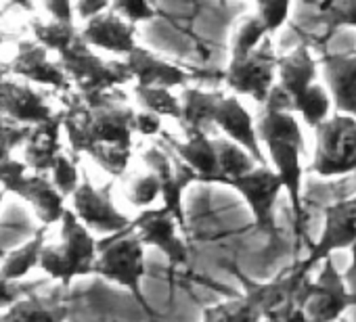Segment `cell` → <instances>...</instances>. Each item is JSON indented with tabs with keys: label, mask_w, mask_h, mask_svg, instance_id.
Masks as SVG:
<instances>
[{
	"label": "cell",
	"mask_w": 356,
	"mask_h": 322,
	"mask_svg": "<svg viewBox=\"0 0 356 322\" xmlns=\"http://www.w3.org/2000/svg\"><path fill=\"white\" fill-rule=\"evenodd\" d=\"M157 197H161V193H159V185H157L153 174H145V176L134 178L126 189V199L134 207H140V210L149 207Z\"/></svg>",
	"instance_id": "obj_35"
},
{
	"label": "cell",
	"mask_w": 356,
	"mask_h": 322,
	"mask_svg": "<svg viewBox=\"0 0 356 322\" xmlns=\"http://www.w3.org/2000/svg\"><path fill=\"white\" fill-rule=\"evenodd\" d=\"M126 67L132 76V80H136L134 86H145V88H174V86H183L191 80H195V76L183 67L172 65L155 55H151L149 51L136 46L128 57H126Z\"/></svg>",
	"instance_id": "obj_16"
},
{
	"label": "cell",
	"mask_w": 356,
	"mask_h": 322,
	"mask_svg": "<svg viewBox=\"0 0 356 322\" xmlns=\"http://www.w3.org/2000/svg\"><path fill=\"white\" fill-rule=\"evenodd\" d=\"M44 245H47V226H42L28 243L5 255L3 264H0V278H5L9 282H19L22 278H26L40 264Z\"/></svg>",
	"instance_id": "obj_26"
},
{
	"label": "cell",
	"mask_w": 356,
	"mask_h": 322,
	"mask_svg": "<svg viewBox=\"0 0 356 322\" xmlns=\"http://www.w3.org/2000/svg\"><path fill=\"white\" fill-rule=\"evenodd\" d=\"M341 278H343L348 293H350V305L356 307V243L350 247V266L346 268Z\"/></svg>",
	"instance_id": "obj_41"
},
{
	"label": "cell",
	"mask_w": 356,
	"mask_h": 322,
	"mask_svg": "<svg viewBox=\"0 0 356 322\" xmlns=\"http://www.w3.org/2000/svg\"><path fill=\"white\" fill-rule=\"evenodd\" d=\"M32 289L30 287H19L15 282H9L5 278H0V314H3L9 305H13L17 299L26 297Z\"/></svg>",
	"instance_id": "obj_39"
},
{
	"label": "cell",
	"mask_w": 356,
	"mask_h": 322,
	"mask_svg": "<svg viewBox=\"0 0 356 322\" xmlns=\"http://www.w3.org/2000/svg\"><path fill=\"white\" fill-rule=\"evenodd\" d=\"M109 7H111V3H103V0H99V3H88V0H86V3L74 5V11H76L84 22H90V19H95L97 15L109 11Z\"/></svg>",
	"instance_id": "obj_42"
},
{
	"label": "cell",
	"mask_w": 356,
	"mask_h": 322,
	"mask_svg": "<svg viewBox=\"0 0 356 322\" xmlns=\"http://www.w3.org/2000/svg\"><path fill=\"white\" fill-rule=\"evenodd\" d=\"M78 36L88 49H101V51H109V53L122 55V57H128L136 49L134 26L120 19L111 11V7H109V11L86 22V26L82 28V32Z\"/></svg>",
	"instance_id": "obj_17"
},
{
	"label": "cell",
	"mask_w": 356,
	"mask_h": 322,
	"mask_svg": "<svg viewBox=\"0 0 356 322\" xmlns=\"http://www.w3.org/2000/svg\"><path fill=\"white\" fill-rule=\"evenodd\" d=\"M11 71L26 78L28 82L49 84L57 90L70 88V78L63 71L61 63H53L49 59V51L40 44H32V42L22 44V51L11 63Z\"/></svg>",
	"instance_id": "obj_22"
},
{
	"label": "cell",
	"mask_w": 356,
	"mask_h": 322,
	"mask_svg": "<svg viewBox=\"0 0 356 322\" xmlns=\"http://www.w3.org/2000/svg\"><path fill=\"white\" fill-rule=\"evenodd\" d=\"M212 124L220 128L225 138H229L231 142L241 146L258 166H268L266 155H264L260 138H258L256 121L237 96L220 99Z\"/></svg>",
	"instance_id": "obj_14"
},
{
	"label": "cell",
	"mask_w": 356,
	"mask_h": 322,
	"mask_svg": "<svg viewBox=\"0 0 356 322\" xmlns=\"http://www.w3.org/2000/svg\"><path fill=\"white\" fill-rule=\"evenodd\" d=\"M266 38H270L264 30V26L260 24V19L256 15H250L248 19L241 22V26L235 30L233 40H231V59L237 57H245L252 51H256Z\"/></svg>",
	"instance_id": "obj_32"
},
{
	"label": "cell",
	"mask_w": 356,
	"mask_h": 322,
	"mask_svg": "<svg viewBox=\"0 0 356 322\" xmlns=\"http://www.w3.org/2000/svg\"><path fill=\"white\" fill-rule=\"evenodd\" d=\"M277 78L279 84L275 86L289 99V103H293L316 82V61L308 44H300L291 53L277 59Z\"/></svg>",
	"instance_id": "obj_20"
},
{
	"label": "cell",
	"mask_w": 356,
	"mask_h": 322,
	"mask_svg": "<svg viewBox=\"0 0 356 322\" xmlns=\"http://www.w3.org/2000/svg\"><path fill=\"white\" fill-rule=\"evenodd\" d=\"M59 132H61V113L53 115L49 121L38 124L30 128V134L26 138V161L24 164L32 168L36 174L51 172L57 157L63 153L59 144Z\"/></svg>",
	"instance_id": "obj_23"
},
{
	"label": "cell",
	"mask_w": 356,
	"mask_h": 322,
	"mask_svg": "<svg viewBox=\"0 0 356 322\" xmlns=\"http://www.w3.org/2000/svg\"><path fill=\"white\" fill-rule=\"evenodd\" d=\"M312 174L321 178H339L356 174V119L331 113L314 130Z\"/></svg>",
	"instance_id": "obj_5"
},
{
	"label": "cell",
	"mask_w": 356,
	"mask_h": 322,
	"mask_svg": "<svg viewBox=\"0 0 356 322\" xmlns=\"http://www.w3.org/2000/svg\"><path fill=\"white\" fill-rule=\"evenodd\" d=\"M331 111H333L331 96L327 88L318 82H314L304 94H300L291 103V113L293 115L298 113L312 130H316L323 121H327L331 117Z\"/></svg>",
	"instance_id": "obj_29"
},
{
	"label": "cell",
	"mask_w": 356,
	"mask_h": 322,
	"mask_svg": "<svg viewBox=\"0 0 356 322\" xmlns=\"http://www.w3.org/2000/svg\"><path fill=\"white\" fill-rule=\"evenodd\" d=\"M225 94L222 92H204L197 88H185L181 101V121L185 132L204 130L212 124L216 107Z\"/></svg>",
	"instance_id": "obj_25"
},
{
	"label": "cell",
	"mask_w": 356,
	"mask_h": 322,
	"mask_svg": "<svg viewBox=\"0 0 356 322\" xmlns=\"http://www.w3.org/2000/svg\"><path fill=\"white\" fill-rule=\"evenodd\" d=\"M111 189V185L97 189L88 178H82L72 193V214L86 230H95L103 237L122 232L132 224V220L115 207Z\"/></svg>",
	"instance_id": "obj_10"
},
{
	"label": "cell",
	"mask_w": 356,
	"mask_h": 322,
	"mask_svg": "<svg viewBox=\"0 0 356 322\" xmlns=\"http://www.w3.org/2000/svg\"><path fill=\"white\" fill-rule=\"evenodd\" d=\"M7 191L15 193L24 201H28L32 205V210L36 212L38 220L42 222V226H47V228L53 226L55 222H61V216L67 210L63 203L65 199L57 193L51 178H47L44 174H34V176L24 174Z\"/></svg>",
	"instance_id": "obj_19"
},
{
	"label": "cell",
	"mask_w": 356,
	"mask_h": 322,
	"mask_svg": "<svg viewBox=\"0 0 356 322\" xmlns=\"http://www.w3.org/2000/svg\"><path fill=\"white\" fill-rule=\"evenodd\" d=\"M59 55H61L63 71L67 74L70 82L78 84L80 94L86 96L105 94L109 88L132 80L126 63L103 61L80 40V36Z\"/></svg>",
	"instance_id": "obj_6"
},
{
	"label": "cell",
	"mask_w": 356,
	"mask_h": 322,
	"mask_svg": "<svg viewBox=\"0 0 356 322\" xmlns=\"http://www.w3.org/2000/svg\"><path fill=\"white\" fill-rule=\"evenodd\" d=\"M165 142L195 172L197 183L216 185L218 157H216V149H214V138H210L208 132L195 130V132H187L185 142H178L174 138H165Z\"/></svg>",
	"instance_id": "obj_21"
},
{
	"label": "cell",
	"mask_w": 356,
	"mask_h": 322,
	"mask_svg": "<svg viewBox=\"0 0 356 322\" xmlns=\"http://www.w3.org/2000/svg\"><path fill=\"white\" fill-rule=\"evenodd\" d=\"M260 320L262 314L248 295L204 310V322H260Z\"/></svg>",
	"instance_id": "obj_30"
},
{
	"label": "cell",
	"mask_w": 356,
	"mask_h": 322,
	"mask_svg": "<svg viewBox=\"0 0 356 322\" xmlns=\"http://www.w3.org/2000/svg\"><path fill=\"white\" fill-rule=\"evenodd\" d=\"M277 59L273 40L266 38L256 51L245 57H237L229 61L225 71L227 86L239 96H250L256 103L264 105L277 80Z\"/></svg>",
	"instance_id": "obj_8"
},
{
	"label": "cell",
	"mask_w": 356,
	"mask_h": 322,
	"mask_svg": "<svg viewBox=\"0 0 356 322\" xmlns=\"http://www.w3.org/2000/svg\"><path fill=\"white\" fill-rule=\"evenodd\" d=\"M143 161L151 170L149 174H153L159 185V193L163 201L161 205L172 214L178 226L187 230L183 195L193 183H197L195 172L174 153V149H168L165 144H151L149 149H145Z\"/></svg>",
	"instance_id": "obj_7"
},
{
	"label": "cell",
	"mask_w": 356,
	"mask_h": 322,
	"mask_svg": "<svg viewBox=\"0 0 356 322\" xmlns=\"http://www.w3.org/2000/svg\"><path fill=\"white\" fill-rule=\"evenodd\" d=\"M134 111L105 94L74 99L61 113V128L67 132L76 155L86 153L111 176H122L132 155Z\"/></svg>",
	"instance_id": "obj_1"
},
{
	"label": "cell",
	"mask_w": 356,
	"mask_h": 322,
	"mask_svg": "<svg viewBox=\"0 0 356 322\" xmlns=\"http://www.w3.org/2000/svg\"><path fill=\"white\" fill-rule=\"evenodd\" d=\"M289 13H291L289 3H258L256 5V17L260 19L268 36H273L287 24Z\"/></svg>",
	"instance_id": "obj_36"
},
{
	"label": "cell",
	"mask_w": 356,
	"mask_h": 322,
	"mask_svg": "<svg viewBox=\"0 0 356 322\" xmlns=\"http://www.w3.org/2000/svg\"><path fill=\"white\" fill-rule=\"evenodd\" d=\"M134 99L143 107V111H149L157 117H172L181 119V101L165 88H145L134 86Z\"/></svg>",
	"instance_id": "obj_31"
},
{
	"label": "cell",
	"mask_w": 356,
	"mask_h": 322,
	"mask_svg": "<svg viewBox=\"0 0 356 322\" xmlns=\"http://www.w3.org/2000/svg\"><path fill=\"white\" fill-rule=\"evenodd\" d=\"M3 197H5V191H0V203H3Z\"/></svg>",
	"instance_id": "obj_44"
},
{
	"label": "cell",
	"mask_w": 356,
	"mask_h": 322,
	"mask_svg": "<svg viewBox=\"0 0 356 322\" xmlns=\"http://www.w3.org/2000/svg\"><path fill=\"white\" fill-rule=\"evenodd\" d=\"M111 11L134 28L136 24L149 22L155 15V9L149 3H143V0H120V3H111Z\"/></svg>",
	"instance_id": "obj_37"
},
{
	"label": "cell",
	"mask_w": 356,
	"mask_h": 322,
	"mask_svg": "<svg viewBox=\"0 0 356 322\" xmlns=\"http://www.w3.org/2000/svg\"><path fill=\"white\" fill-rule=\"evenodd\" d=\"M321 67L333 113L356 119V53H323Z\"/></svg>",
	"instance_id": "obj_15"
},
{
	"label": "cell",
	"mask_w": 356,
	"mask_h": 322,
	"mask_svg": "<svg viewBox=\"0 0 356 322\" xmlns=\"http://www.w3.org/2000/svg\"><path fill=\"white\" fill-rule=\"evenodd\" d=\"M132 132H138L140 136H155L161 132V117L149 111H138L132 117Z\"/></svg>",
	"instance_id": "obj_38"
},
{
	"label": "cell",
	"mask_w": 356,
	"mask_h": 322,
	"mask_svg": "<svg viewBox=\"0 0 356 322\" xmlns=\"http://www.w3.org/2000/svg\"><path fill=\"white\" fill-rule=\"evenodd\" d=\"M51 174H53V180H51V183H53V187L57 189V193H59L63 199L72 197V193L78 189V185H80V180H82V176H80L76 164H74V161H72L65 153H61V155L57 157V161H55L53 168H51Z\"/></svg>",
	"instance_id": "obj_33"
},
{
	"label": "cell",
	"mask_w": 356,
	"mask_h": 322,
	"mask_svg": "<svg viewBox=\"0 0 356 322\" xmlns=\"http://www.w3.org/2000/svg\"><path fill=\"white\" fill-rule=\"evenodd\" d=\"M214 149H216V157H218V180L216 185H227L229 180H235L248 172H252L254 168H258L256 161L235 142H231L229 138L220 136L214 138Z\"/></svg>",
	"instance_id": "obj_28"
},
{
	"label": "cell",
	"mask_w": 356,
	"mask_h": 322,
	"mask_svg": "<svg viewBox=\"0 0 356 322\" xmlns=\"http://www.w3.org/2000/svg\"><path fill=\"white\" fill-rule=\"evenodd\" d=\"M145 272V245L138 241L132 226L122 232L101 237L97 241V262L92 274L124 287L128 293L136 297L138 305L145 312L153 314L143 295Z\"/></svg>",
	"instance_id": "obj_3"
},
{
	"label": "cell",
	"mask_w": 356,
	"mask_h": 322,
	"mask_svg": "<svg viewBox=\"0 0 356 322\" xmlns=\"http://www.w3.org/2000/svg\"><path fill=\"white\" fill-rule=\"evenodd\" d=\"M130 226L145 247H155L168 257L170 264L174 266L189 264V249L183 237L178 235L176 220L163 205L140 212V216H136Z\"/></svg>",
	"instance_id": "obj_13"
},
{
	"label": "cell",
	"mask_w": 356,
	"mask_h": 322,
	"mask_svg": "<svg viewBox=\"0 0 356 322\" xmlns=\"http://www.w3.org/2000/svg\"><path fill=\"white\" fill-rule=\"evenodd\" d=\"M30 128H11L9 124H0V185L7 191L15 180L28 174V166L24 161L11 157V151L26 142Z\"/></svg>",
	"instance_id": "obj_27"
},
{
	"label": "cell",
	"mask_w": 356,
	"mask_h": 322,
	"mask_svg": "<svg viewBox=\"0 0 356 322\" xmlns=\"http://www.w3.org/2000/svg\"><path fill=\"white\" fill-rule=\"evenodd\" d=\"M0 115L22 124H44L53 117V109L30 84L0 80Z\"/></svg>",
	"instance_id": "obj_18"
},
{
	"label": "cell",
	"mask_w": 356,
	"mask_h": 322,
	"mask_svg": "<svg viewBox=\"0 0 356 322\" xmlns=\"http://www.w3.org/2000/svg\"><path fill=\"white\" fill-rule=\"evenodd\" d=\"M227 187L237 191L241 199L248 203L258 230L275 237L277 235L275 210H277L279 195L283 193V185L279 176L270 170V166H258L235 180H229Z\"/></svg>",
	"instance_id": "obj_11"
},
{
	"label": "cell",
	"mask_w": 356,
	"mask_h": 322,
	"mask_svg": "<svg viewBox=\"0 0 356 322\" xmlns=\"http://www.w3.org/2000/svg\"><path fill=\"white\" fill-rule=\"evenodd\" d=\"M260 144L266 149V161L270 170L279 176L283 191L291 203V214L296 222V232L304 230V207H302V155H304V134L300 121L289 111L264 107L256 121Z\"/></svg>",
	"instance_id": "obj_2"
},
{
	"label": "cell",
	"mask_w": 356,
	"mask_h": 322,
	"mask_svg": "<svg viewBox=\"0 0 356 322\" xmlns=\"http://www.w3.org/2000/svg\"><path fill=\"white\" fill-rule=\"evenodd\" d=\"M70 316L72 310L63 301L28 293L0 314V322H65Z\"/></svg>",
	"instance_id": "obj_24"
},
{
	"label": "cell",
	"mask_w": 356,
	"mask_h": 322,
	"mask_svg": "<svg viewBox=\"0 0 356 322\" xmlns=\"http://www.w3.org/2000/svg\"><path fill=\"white\" fill-rule=\"evenodd\" d=\"M97 262V239L86 230L72 210L61 216V241L55 245H44L40 255V268L63 285L74 278L90 276Z\"/></svg>",
	"instance_id": "obj_4"
},
{
	"label": "cell",
	"mask_w": 356,
	"mask_h": 322,
	"mask_svg": "<svg viewBox=\"0 0 356 322\" xmlns=\"http://www.w3.org/2000/svg\"><path fill=\"white\" fill-rule=\"evenodd\" d=\"M300 307L308 318L318 322H337L352 307L348 287L331 257L321 262V270L312 282L306 280L300 293Z\"/></svg>",
	"instance_id": "obj_9"
},
{
	"label": "cell",
	"mask_w": 356,
	"mask_h": 322,
	"mask_svg": "<svg viewBox=\"0 0 356 322\" xmlns=\"http://www.w3.org/2000/svg\"><path fill=\"white\" fill-rule=\"evenodd\" d=\"M325 224L316 245L310 249L308 257L300 262V268L310 274L314 266L331 257L333 251L350 249L356 243V195L350 199L335 201L325 207Z\"/></svg>",
	"instance_id": "obj_12"
},
{
	"label": "cell",
	"mask_w": 356,
	"mask_h": 322,
	"mask_svg": "<svg viewBox=\"0 0 356 322\" xmlns=\"http://www.w3.org/2000/svg\"><path fill=\"white\" fill-rule=\"evenodd\" d=\"M354 176H356V174H354Z\"/></svg>",
	"instance_id": "obj_45"
},
{
	"label": "cell",
	"mask_w": 356,
	"mask_h": 322,
	"mask_svg": "<svg viewBox=\"0 0 356 322\" xmlns=\"http://www.w3.org/2000/svg\"><path fill=\"white\" fill-rule=\"evenodd\" d=\"M51 19L63 26H74V5L70 3H47L44 5Z\"/></svg>",
	"instance_id": "obj_40"
},
{
	"label": "cell",
	"mask_w": 356,
	"mask_h": 322,
	"mask_svg": "<svg viewBox=\"0 0 356 322\" xmlns=\"http://www.w3.org/2000/svg\"><path fill=\"white\" fill-rule=\"evenodd\" d=\"M279 322H318V320H312V318H308L304 312H302V307H293V310H289Z\"/></svg>",
	"instance_id": "obj_43"
},
{
	"label": "cell",
	"mask_w": 356,
	"mask_h": 322,
	"mask_svg": "<svg viewBox=\"0 0 356 322\" xmlns=\"http://www.w3.org/2000/svg\"><path fill=\"white\" fill-rule=\"evenodd\" d=\"M323 11V19L327 24V30L337 28H356V0H346V3H325L318 5Z\"/></svg>",
	"instance_id": "obj_34"
}]
</instances>
